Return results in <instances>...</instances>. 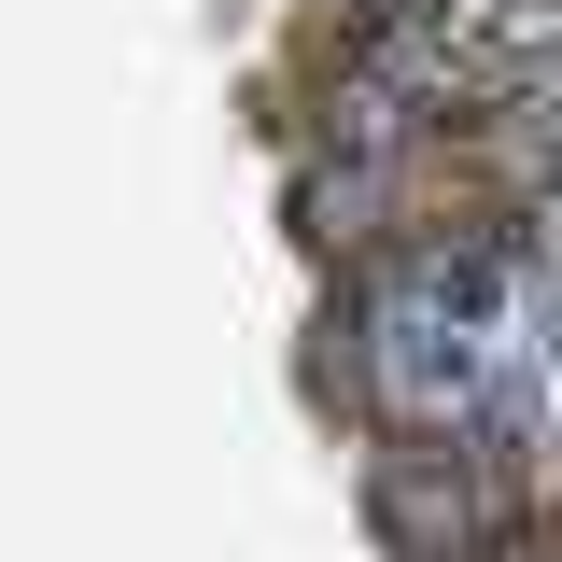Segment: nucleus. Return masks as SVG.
I'll list each match as a JSON object with an SVG mask.
<instances>
[{"instance_id": "obj_1", "label": "nucleus", "mask_w": 562, "mask_h": 562, "mask_svg": "<svg viewBox=\"0 0 562 562\" xmlns=\"http://www.w3.org/2000/svg\"><path fill=\"white\" fill-rule=\"evenodd\" d=\"M520 506H549L535 479H506L479 450H422V436H366V535L394 562H479Z\"/></svg>"}, {"instance_id": "obj_3", "label": "nucleus", "mask_w": 562, "mask_h": 562, "mask_svg": "<svg viewBox=\"0 0 562 562\" xmlns=\"http://www.w3.org/2000/svg\"><path fill=\"white\" fill-rule=\"evenodd\" d=\"M295 14H338V0H295Z\"/></svg>"}, {"instance_id": "obj_2", "label": "nucleus", "mask_w": 562, "mask_h": 562, "mask_svg": "<svg viewBox=\"0 0 562 562\" xmlns=\"http://www.w3.org/2000/svg\"><path fill=\"white\" fill-rule=\"evenodd\" d=\"M479 562H562V506H520V520H506Z\"/></svg>"}]
</instances>
